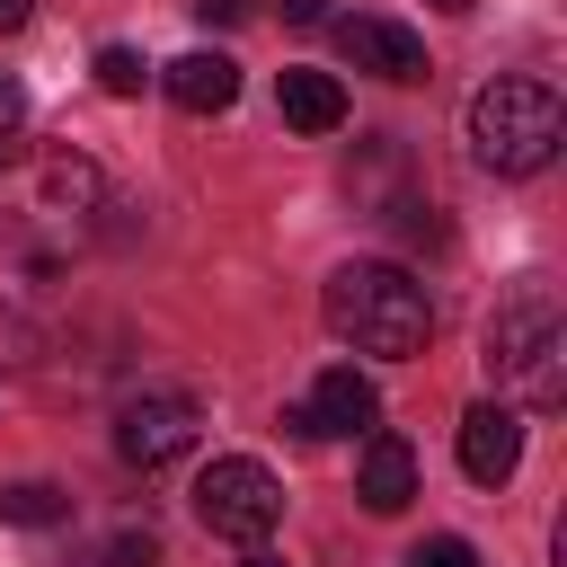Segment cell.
<instances>
[{"label": "cell", "mask_w": 567, "mask_h": 567, "mask_svg": "<svg viewBox=\"0 0 567 567\" xmlns=\"http://www.w3.org/2000/svg\"><path fill=\"white\" fill-rule=\"evenodd\" d=\"M18 354H27V337H18V328H9V319H0V372H9V363H18Z\"/></svg>", "instance_id": "19"}, {"label": "cell", "mask_w": 567, "mask_h": 567, "mask_svg": "<svg viewBox=\"0 0 567 567\" xmlns=\"http://www.w3.org/2000/svg\"><path fill=\"white\" fill-rule=\"evenodd\" d=\"M354 496L372 505V514H408L416 505V452L399 443V434H363V470H354Z\"/></svg>", "instance_id": "10"}, {"label": "cell", "mask_w": 567, "mask_h": 567, "mask_svg": "<svg viewBox=\"0 0 567 567\" xmlns=\"http://www.w3.org/2000/svg\"><path fill=\"white\" fill-rule=\"evenodd\" d=\"M239 567H284V558H266V549H248V558H239Z\"/></svg>", "instance_id": "22"}, {"label": "cell", "mask_w": 567, "mask_h": 567, "mask_svg": "<svg viewBox=\"0 0 567 567\" xmlns=\"http://www.w3.org/2000/svg\"><path fill=\"white\" fill-rule=\"evenodd\" d=\"M337 53L372 80H425V44L399 18H337Z\"/></svg>", "instance_id": "9"}, {"label": "cell", "mask_w": 567, "mask_h": 567, "mask_svg": "<svg viewBox=\"0 0 567 567\" xmlns=\"http://www.w3.org/2000/svg\"><path fill=\"white\" fill-rule=\"evenodd\" d=\"M408 567H478V549L443 532V540H416V549H408Z\"/></svg>", "instance_id": "15"}, {"label": "cell", "mask_w": 567, "mask_h": 567, "mask_svg": "<svg viewBox=\"0 0 567 567\" xmlns=\"http://www.w3.org/2000/svg\"><path fill=\"white\" fill-rule=\"evenodd\" d=\"M275 9H284V27H319L328 18V0H275Z\"/></svg>", "instance_id": "18"}, {"label": "cell", "mask_w": 567, "mask_h": 567, "mask_svg": "<svg viewBox=\"0 0 567 567\" xmlns=\"http://www.w3.org/2000/svg\"><path fill=\"white\" fill-rule=\"evenodd\" d=\"M275 106H284L292 133H337V124H346V89H337V71H284V80H275Z\"/></svg>", "instance_id": "12"}, {"label": "cell", "mask_w": 567, "mask_h": 567, "mask_svg": "<svg viewBox=\"0 0 567 567\" xmlns=\"http://www.w3.org/2000/svg\"><path fill=\"white\" fill-rule=\"evenodd\" d=\"M284 425H292L301 443H354V434L381 425V399H372V381H363L354 363H328V372L310 381V399L284 408Z\"/></svg>", "instance_id": "7"}, {"label": "cell", "mask_w": 567, "mask_h": 567, "mask_svg": "<svg viewBox=\"0 0 567 567\" xmlns=\"http://www.w3.org/2000/svg\"><path fill=\"white\" fill-rule=\"evenodd\" d=\"M319 310H328L337 346L381 354V363H408V354H425V337H434V301H425V284H416L408 266H390V257H354V266H337L328 292H319Z\"/></svg>", "instance_id": "2"}, {"label": "cell", "mask_w": 567, "mask_h": 567, "mask_svg": "<svg viewBox=\"0 0 567 567\" xmlns=\"http://www.w3.org/2000/svg\"><path fill=\"white\" fill-rule=\"evenodd\" d=\"M27 27V0H0V35H18Z\"/></svg>", "instance_id": "20"}, {"label": "cell", "mask_w": 567, "mask_h": 567, "mask_svg": "<svg viewBox=\"0 0 567 567\" xmlns=\"http://www.w3.org/2000/svg\"><path fill=\"white\" fill-rule=\"evenodd\" d=\"M487 372H496L505 408H558L567 399V319L540 284H523L487 319Z\"/></svg>", "instance_id": "4"}, {"label": "cell", "mask_w": 567, "mask_h": 567, "mask_svg": "<svg viewBox=\"0 0 567 567\" xmlns=\"http://www.w3.org/2000/svg\"><path fill=\"white\" fill-rule=\"evenodd\" d=\"M195 514H204V532H221V540H266L275 523H284V478L266 470V461H248V452H230V461H213L204 478H195Z\"/></svg>", "instance_id": "5"}, {"label": "cell", "mask_w": 567, "mask_h": 567, "mask_svg": "<svg viewBox=\"0 0 567 567\" xmlns=\"http://www.w3.org/2000/svg\"><path fill=\"white\" fill-rule=\"evenodd\" d=\"M558 142H567V106H558L549 80H532V71H496V80L470 97V159H478V168H496V177H532V168L558 159Z\"/></svg>", "instance_id": "3"}, {"label": "cell", "mask_w": 567, "mask_h": 567, "mask_svg": "<svg viewBox=\"0 0 567 567\" xmlns=\"http://www.w3.org/2000/svg\"><path fill=\"white\" fill-rule=\"evenodd\" d=\"M142 80H151V62H142L133 44H106V53H97V89H106V97H142Z\"/></svg>", "instance_id": "14"}, {"label": "cell", "mask_w": 567, "mask_h": 567, "mask_svg": "<svg viewBox=\"0 0 567 567\" xmlns=\"http://www.w3.org/2000/svg\"><path fill=\"white\" fill-rule=\"evenodd\" d=\"M195 434H204V408H195L186 390H142V399H124V416H115V461L151 478V470L186 461Z\"/></svg>", "instance_id": "6"}, {"label": "cell", "mask_w": 567, "mask_h": 567, "mask_svg": "<svg viewBox=\"0 0 567 567\" xmlns=\"http://www.w3.org/2000/svg\"><path fill=\"white\" fill-rule=\"evenodd\" d=\"M106 213V177L89 151L71 142H44V151H18L0 159V257L27 266V275H53Z\"/></svg>", "instance_id": "1"}, {"label": "cell", "mask_w": 567, "mask_h": 567, "mask_svg": "<svg viewBox=\"0 0 567 567\" xmlns=\"http://www.w3.org/2000/svg\"><path fill=\"white\" fill-rule=\"evenodd\" d=\"M151 558H159L151 532H115V540H106V567H151Z\"/></svg>", "instance_id": "16"}, {"label": "cell", "mask_w": 567, "mask_h": 567, "mask_svg": "<svg viewBox=\"0 0 567 567\" xmlns=\"http://www.w3.org/2000/svg\"><path fill=\"white\" fill-rule=\"evenodd\" d=\"M159 89H168L186 115H221V106L239 97V62H230V53H177V62L159 71Z\"/></svg>", "instance_id": "11"}, {"label": "cell", "mask_w": 567, "mask_h": 567, "mask_svg": "<svg viewBox=\"0 0 567 567\" xmlns=\"http://www.w3.org/2000/svg\"><path fill=\"white\" fill-rule=\"evenodd\" d=\"M62 514H71V487H53V478H9L0 487V523L35 532V523H62Z\"/></svg>", "instance_id": "13"}, {"label": "cell", "mask_w": 567, "mask_h": 567, "mask_svg": "<svg viewBox=\"0 0 567 567\" xmlns=\"http://www.w3.org/2000/svg\"><path fill=\"white\" fill-rule=\"evenodd\" d=\"M514 461H523V408L478 399V408L461 416V470H470L478 487H505V478H514Z\"/></svg>", "instance_id": "8"}, {"label": "cell", "mask_w": 567, "mask_h": 567, "mask_svg": "<svg viewBox=\"0 0 567 567\" xmlns=\"http://www.w3.org/2000/svg\"><path fill=\"white\" fill-rule=\"evenodd\" d=\"M18 124H27V89L0 71V159H9V142H18Z\"/></svg>", "instance_id": "17"}, {"label": "cell", "mask_w": 567, "mask_h": 567, "mask_svg": "<svg viewBox=\"0 0 567 567\" xmlns=\"http://www.w3.org/2000/svg\"><path fill=\"white\" fill-rule=\"evenodd\" d=\"M434 9H443V18H470V9H478V0H434Z\"/></svg>", "instance_id": "21"}]
</instances>
